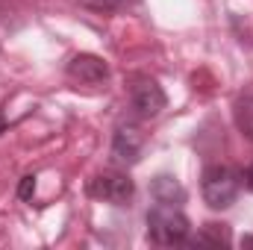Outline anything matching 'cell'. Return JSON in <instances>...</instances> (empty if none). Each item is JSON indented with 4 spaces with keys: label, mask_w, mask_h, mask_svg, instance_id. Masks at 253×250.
I'll use <instances>...</instances> for the list:
<instances>
[{
    "label": "cell",
    "mask_w": 253,
    "mask_h": 250,
    "mask_svg": "<svg viewBox=\"0 0 253 250\" xmlns=\"http://www.w3.org/2000/svg\"><path fill=\"white\" fill-rule=\"evenodd\" d=\"M88 197L112 203V206H126L135 197V183L124 171H103L88 183Z\"/></svg>",
    "instance_id": "obj_4"
},
{
    "label": "cell",
    "mask_w": 253,
    "mask_h": 250,
    "mask_svg": "<svg viewBox=\"0 0 253 250\" xmlns=\"http://www.w3.org/2000/svg\"><path fill=\"white\" fill-rule=\"evenodd\" d=\"M65 74H68V80H74L80 85H103L109 80V65L94 53H77L68 62Z\"/></svg>",
    "instance_id": "obj_6"
},
{
    "label": "cell",
    "mask_w": 253,
    "mask_h": 250,
    "mask_svg": "<svg viewBox=\"0 0 253 250\" xmlns=\"http://www.w3.org/2000/svg\"><path fill=\"white\" fill-rule=\"evenodd\" d=\"M141 0H80L83 9L97 12V15H115V12H129L135 9Z\"/></svg>",
    "instance_id": "obj_10"
},
{
    "label": "cell",
    "mask_w": 253,
    "mask_h": 250,
    "mask_svg": "<svg viewBox=\"0 0 253 250\" xmlns=\"http://www.w3.org/2000/svg\"><path fill=\"white\" fill-rule=\"evenodd\" d=\"M36 191V177H24V183L18 188V194H21V200H30V194Z\"/></svg>",
    "instance_id": "obj_11"
},
{
    "label": "cell",
    "mask_w": 253,
    "mask_h": 250,
    "mask_svg": "<svg viewBox=\"0 0 253 250\" xmlns=\"http://www.w3.org/2000/svg\"><path fill=\"white\" fill-rule=\"evenodd\" d=\"M150 194H153L156 203H174V206L186 203V188L180 186V180L171 177V174H159L150 183Z\"/></svg>",
    "instance_id": "obj_7"
},
{
    "label": "cell",
    "mask_w": 253,
    "mask_h": 250,
    "mask_svg": "<svg viewBox=\"0 0 253 250\" xmlns=\"http://www.w3.org/2000/svg\"><path fill=\"white\" fill-rule=\"evenodd\" d=\"M144 147V135L132 121H121L112 132V159L118 165H135Z\"/></svg>",
    "instance_id": "obj_5"
},
{
    "label": "cell",
    "mask_w": 253,
    "mask_h": 250,
    "mask_svg": "<svg viewBox=\"0 0 253 250\" xmlns=\"http://www.w3.org/2000/svg\"><path fill=\"white\" fill-rule=\"evenodd\" d=\"M233 118H236L239 132L253 141V85H248V88L236 97V103H233Z\"/></svg>",
    "instance_id": "obj_8"
},
{
    "label": "cell",
    "mask_w": 253,
    "mask_h": 250,
    "mask_svg": "<svg viewBox=\"0 0 253 250\" xmlns=\"http://www.w3.org/2000/svg\"><path fill=\"white\" fill-rule=\"evenodd\" d=\"M242 191V177L230 165H209L200 177V194L209 209H230Z\"/></svg>",
    "instance_id": "obj_2"
},
{
    "label": "cell",
    "mask_w": 253,
    "mask_h": 250,
    "mask_svg": "<svg viewBox=\"0 0 253 250\" xmlns=\"http://www.w3.org/2000/svg\"><path fill=\"white\" fill-rule=\"evenodd\" d=\"M126 94H129L132 115H135L138 121L156 118V115L165 109V103H168L162 85H159L153 77H147V74H132V77H129V85H126Z\"/></svg>",
    "instance_id": "obj_3"
},
{
    "label": "cell",
    "mask_w": 253,
    "mask_h": 250,
    "mask_svg": "<svg viewBox=\"0 0 253 250\" xmlns=\"http://www.w3.org/2000/svg\"><path fill=\"white\" fill-rule=\"evenodd\" d=\"M245 186H248V191H253V165L245 171Z\"/></svg>",
    "instance_id": "obj_12"
},
{
    "label": "cell",
    "mask_w": 253,
    "mask_h": 250,
    "mask_svg": "<svg viewBox=\"0 0 253 250\" xmlns=\"http://www.w3.org/2000/svg\"><path fill=\"white\" fill-rule=\"evenodd\" d=\"M0 132H6V121L3 118H0Z\"/></svg>",
    "instance_id": "obj_13"
},
{
    "label": "cell",
    "mask_w": 253,
    "mask_h": 250,
    "mask_svg": "<svg viewBox=\"0 0 253 250\" xmlns=\"http://www.w3.org/2000/svg\"><path fill=\"white\" fill-rule=\"evenodd\" d=\"M189 218L174 203H153L147 212V239L159 248H177L189 239Z\"/></svg>",
    "instance_id": "obj_1"
},
{
    "label": "cell",
    "mask_w": 253,
    "mask_h": 250,
    "mask_svg": "<svg viewBox=\"0 0 253 250\" xmlns=\"http://www.w3.org/2000/svg\"><path fill=\"white\" fill-rule=\"evenodd\" d=\"M186 245H212V248H230V230L227 224H203V230L194 236V239H186Z\"/></svg>",
    "instance_id": "obj_9"
}]
</instances>
